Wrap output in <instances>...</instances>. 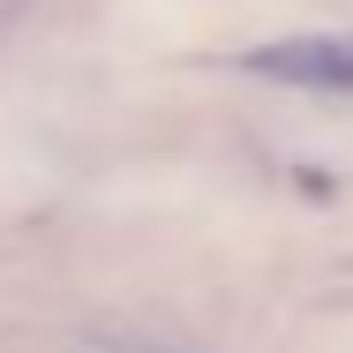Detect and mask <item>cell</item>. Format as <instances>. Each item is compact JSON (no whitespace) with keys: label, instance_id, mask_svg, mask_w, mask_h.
Listing matches in <instances>:
<instances>
[{"label":"cell","instance_id":"cell-1","mask_svg":"<svg viewBox=\"0 0 353 353\" xmlns=\"http://www.w3.org/2000/svg\"><path fill=\"white\" fill-rule=\"evenodd\" d=\"M248 75H271L293 90H353V30H316V38H279V46H256Z\"/></svg>","mask_w":353,"mask_h":353}]
</instances>
